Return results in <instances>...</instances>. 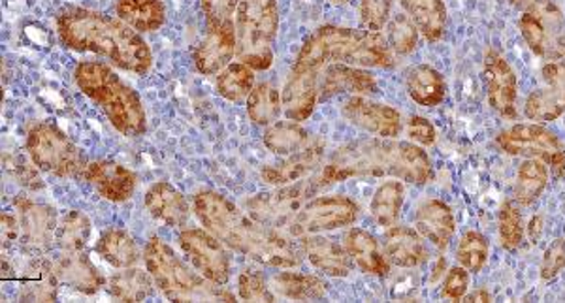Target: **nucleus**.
I'll return each instance as SVG.
<instances>
[{"instance_id":"f257e3e1","label":"nucleus","mask_w":565,"mask_h":303,"mask_svg":"<svg viewBox=\"0 0 565 303\" xmlns=\"http://www.w3.org/2000/svg\"><path fill=\"white\" fill-rule=\"evenodd\" d=\"M353 177H394L426 185L434 177L430 156L417 143L394 138H364L335 149L327 164L313 175L317 188L330 187Z\"/></svg>"},{"instance_id":"f03ea898","label":"nucleus","mask_w":565,"mask_h":303,"mask_svg":"<svg viewBox=\"0 0 565 303\" xmlns=\"http://www.w3.org/2000/svg\"><path fill=\"white\" fill-rule=\"evenodd\" d=\"M194 214L206 230L223 244L258 264L296 268L302 264V246L285 238L279 230L245 215L226 196L215 191H200L194 196Z\"/></svg>"},{"instance_id":"7ed1b4c3","label":"nucleus","mask_w":565,"mask_h":303,"mask_svg":"<svg viewBox=\"0 0 565 303\" xmlns=\"http://www.w3.org/2000/svg\"><path fill=\"white\" fill-rule=\"evenodd\" d=\"M57 29L61 42L68 50L98 53L122 71L146 74L153 63L149 45L140 34L125 21L114 20L106 13L66 8L58 13Z\"/></svg>"},{"instance_id":"20e7f679","label":"nucleus","mask_w":565,"mask_h":303,"mask_svg":"<svg viewBox=\"0 0 565 303\" xmlns=\"http://www.w3.org/2000/svg\"><path fill=\"white\" fill-rule=\"evenodd\" d=\"M334 63L392 68L394 53L383 34L372 33L366 29L356 31L348 26L324 25L306 40L292 71L319 78L322 66Z\"/></svg>"},{"instance_id":"39448f33","label":"nucleus","mask_w":565,"mask_h":303,"mask_svg":"<svg viewBox=\"0 0 565 303\" xmlns=\"http://www.w3.org/2000/svg\"><path fill=\"white\" fill-rule=\"evenodd\" d=\"M74 78L79 90L103 108L109 123L121 134L136 138L146 132V111L140 97L108 65L85 61L77 65Z\"/></svg>"},{"instance_id":"423d86ee","label":"nucleus","mask_w":565,"mask_h":303,"mask_svg":"<svg viewBox=\"0 0 565 303\" xmlns=\"http://www.w3.org/2000/svg\"><path fill=\"white\" fill-rule=\"evenodd\" d=\"M143 260L159 291L170 302H232L231 292L217 289L215 283L202 273L191 270L175 255L174 249L164 244L159 236L149 238Z\"/></svg>"},{"instance_id":"0eeeda50","label":"nucleus","mask_w":565,"mask_h":303,"mask_svg":"<svg viewBox=\"0 0 565 303\" xmlns=\"http://www.w3.org/2000/svg\"><path fill=\"white\" fill-rule=\"evenodd\" d=\"M279 26L277 0H239L236 13L239 61L253 71H268Z\"/></svg>"},{"instance_id":"6e6552de","label":"nucleus","mask_w":565,"mask_h":303,"mask_svg":"<svg viewBox=\"0 0 565 303\" xmlns=\"http://www.w3.org/2000/svg\"><path fill=\"white\" fill-rule=\"evenodd\" d=\"M26 151L31 161L47 174L74 177L84 174L85 156L71 138L50 123L34 125L26 136Z\"/></svg>"},{"instance_id":"1a4fd4ad","label":"nucleus","mask_w":565,"mask_h":303,"mask_svg":"<svg viewBox=\"0 0 565 303\" xmlns=\"http://www.w3.org/2000/svg\"><path fill=\"white\" fill-rule=\"evenodd\" d=\"M316 193H319V188L313 177H309V180L281 185L274 191L255 194L245 202V207L253 219L279 230L285 226L289 228L298 212Z\"/></svg>"},{"instance_id":"9d476101","label":"nucleus","mask_w":565,"mask_h":303,"mask_svg":"<svg viewBox=\"0 0 565 303\" xmlns=\"http://www.w3.org/2000/svg\"><path fill=\"white\" fill-rule=\"evenodd\" d=\"M495 142L505 155L540 159L558 174L565 170L564 142L543 125H514L503 130Z\"/></svg>"},{"instance_id":"9b49d317","label":"nucleus","mask_w":565,"mask_h":303,"mask_svg":"<svg viewBox=\"0 0 565 303\" xmlns=\"http://www.w3.org/2000/svg\"><path fill=\"white\" fill-rule=\"evenodd\" d=\"M359 217V204L348 196H317L313 201L306 202V206L298 212L295 220L290 223L289 232L296 238H303L309 234L330 232L343 226L354 225Z\"/></svg>"},{"instance_id":"f8f14e48","label":"nucleus","mask_w":565,"mask_h":303,"mask_svg":"<svg viewBox=\"0 0 565 303\" xmlns=\"http://www.w3.org/2000/svg\"><path fill=\"white\" fill-rule=\"evenodd\" d=\"M180 246L204 278L215 284L228 283L231 259L217 236L202 228H186L180 234Z\"/></svg>"},{"instance_id":"ddd939ff","label":"nucleus","mask_w":565,"mask_h":303,"mask_svg":"<svg viewBox=\"0 0 565 303\" xmlns=\"http://www.w3.org/2000/svg\"><path fill=\"white\" fill-rule=\"evenodd\" d=\"M521 34L535 55L546 57L564 31V13L553 0H532L519 21Z\"/></svg>"},{"instance_id":"4468645a","label":"nucleus","mask_w":565,"mask_h":303,"mask_svg":"<svg viewBox=\"0 0 565 303\" xmlns=\"http://www.w3.org/2000/svg\"><path fill=\"white\" fill-rule=\"evenodd\" d=\"M15 214L20 219L21 226V246L25 247V251L33 255H44L50 251L57 236V214L55 209L45 204H36V202L18 196L13 201Z\"/></svg>"},{"instance_id":"2eb2a0df","label":"nucleus","mask_w":565,"mask_h":303,"mask_svg":"<svg viewBox=\"0 0 565 303\" xmlns=\"http://www.w3.org/2000/svg\"><path fill=\"white\" fill-rule=\"evenodd\" d=\"M565 111V63H548L541 71V85L527 95L524 113L532 121H556Z\"/></svg>"},{"instance_id":"dca6fc26","label":"nucleus","mask_w":565,"mask_h":303,"mask_svg":"<svg viewBox=\"0 0 565 303\" xmlns=\"http://www.w3.org/2000/svg\"><path fill=\"white\" fill-rule=\"evenodd\" d=\"M482 78L487 87L490 108L500 116L513 119L516 116V97H519V79L503 55L487 52Z\"/></svg>"},{"instance_id":"f3484780","label":"nucleus","mask_w":565,"mask_h":303,"mask_svg":"<svg viewBox=\"0 0 565 303\" xmlns=\"http://www.w3.org/2000/svg\"><path fill=\"white\" fill-rule=\"evenodd\" d=\"M236 52H238L236 21L207 25V34L194 52V65L202 74L212 76L225 71Z\"/></svg>"},{"instance_id":"a211bd4d","label":"nucleus","mask_w":565,"mask_h":303,"mask_svg":"<svg viewBox=\"0 0 565 303\" xmlns=\"http://www.w3.org/2000/svg\"><path fill=\"white\" fill-rule=\"evenodd\" d=\"M343 116L348 117L354 127L380 138H396L404 130V121L398 110L359 95L343 104Z\"/></svg>"},{"instance_id":"6ab92c4d","label":"nucleus","mask_w":565,"mask_h":303,"mask_svg":"<svg viewBox=\"0 0 565 303\" xmlns=\"http://www.w3.org/2000/svg\"><path fill=\"white\" fill-rule=\"evenodd\" d=\"M82 177L109 202L129 201L135 194V172L116 161L90 162L85 166Z\"/></svg>"},{"instance_id":"aec40b11","label":"nucleus","mask_w":565,"mask_h":303,"mask_svg":"<svg viewBox=\"0 0 565 303\" xmlns=\"http://www.w3.org/2000/svg\"><path fill=\"white\" fill-rule=\"evenodd\" d=\"M322 159H324V145L321 142L309 143L308 148L292 153L285 161L264 166L260 175L268 185L281 187V185L306 180L309 174L317 172L321 169Z\"/></svg>"},{"instance_id":"412c9836","label":"nucleus","mask_w":565,"mask_h":303,"mask_svg":"<svg viewBox=\"0 0 565 303\" xmlns=\"http://www.w3.org/2000/svg\"><path fill=\"white\" fill-rule=\"evenodd\" d=\"M302 249L313 268L328 278H348L353 270L351 255L335 239L309 234L302 238Z\"/></svg>"},{"instance_id":"4be33fe9","label":"nucleus","mask_w":565,"mask_h":303,"mask_svg":"<svg viewBox=\"0 0 565 303\" xmlns=\"http://www.w3.org/2000/svg\"><path fill=\"white\" fill-rule=\"evenodd\" d=\"M52 262L58 281L76 289L77 292L95 294L104 286L103 273L90 262L85 251H61L57 259H53Z\"/></svg>"},{"instance_id":"5701e85b","label":"nucleus","mask_w":565,"mask_h":303,"mask_svg":"<svg viewBox=\"0 0 565 303\" xmlns=\"http://www.w3.org/2000/svg\"><path fill=\"white\" fill-rule=\"evenodd\" d=\"M377 90H380L377 79L373 78L370 72L334 63V65H328L321 90H319V98L328 100L338 95H345V93L364 97V95H375Z\"/></svg>"},{"instance_id":"b1692460","label":"nucleus","mask_w":565,"mask_h":303,"mask_svg":"<svg viewBox=\"0 0 565 303\" xmlns=\"http://www.w3.org/2000/svg\"><path fill=\"white\" fill-rule=\"evenodd\" d=\"M143 204L153 219L168 226H185L191 217L185 196L167 181H159L149 187Z\"/></svg>"},{"instance_id":"393cba45","label":"nucleus","mask_w":565,"mask_h":303,"mask_svg":"<svg viewBox=\"0 0 565 303\" xmlns=\"http://www.w3.org/2000/svg\"><path fill=\"white\" fill-rule=\"evenodd\" d=\"M417 232L437 249H447L452 241L457 225L450 207L441 201H426L415 215Z\"/></svg>"},{"instance_id":"a878e982","label":"nucleus","mask_w":565,"mask_h":303,"mask_svg":"<svg viewBox=\"0 0 565 303\" xmlns=\"http://www.w3.org/2000/svg\"><path fill=\"white\" fill-rule=\"evenodd\" d=\"M319 78L302 72L290 71L289 79L282 89V111L290 121H306L316 110L319 98Z\"/></svg>"},{"instance_id":"bb28decb","label":"nucleus","mask_w":565,"mask_h":303,"mask_svg":"<svg viewBox=\"0 0 565 303\" xmlns=\"http://www.w3.org/2000/svg\"><path fill=\"white\" fill-rule=\"evenodd\" d=\"M383 249L388 262L398 268H417L428 259L423 236L409 226H391L383 238Z\"/></svg>"},{"instance_id":"cd10ccee","label":"nucleus","mask_w":565,"mask_h":303,"mask_svg":"<svg viewBox=\"0 0 565 303\" xmlns=\"http://www.w3.org/2000/svg\"><path fill=\"white\" fill-rule=\"evenodd\" d=\"M345 249L354 264L367 275H375V278L388 275L391 262L386 259L385 249L381 247L373 234L362 228H351L345 236Z\"/></svg>"},{"instance_id":"c85d7f7f","label":"nucleus","mask_w":565,"mask_h":303,"mask_svg":"<svg viewBox=\"0 0 565 303\" xmlns=\"http://www.w3.org/2000/svg\"><path fill=\"white\" fill-rule=\"evenodd\" d=\"M61 283L53 270L52 260L39 255L21 271V300L25 302H53L57 297V284Z\"/></svg>"},{"instance_id":"c756f323","label":"nucleus","mask_w":565,"mask_h":303,"mask_svg":"<svg viewBox=\"0 0 565 303\" xmlns=\"http://www.w3.org/2000/svg\"><path fill=\"white\" fill-rule=\"evenodd\" d=\"M405 87L415 102L428 108L444 102L447 97V82L436 68L428 65L409 68L405 74Z\"/></svg>"},{"instance_id":"7c9ffc66","label":"nucleus","mask_w":565,"mask_h":303,"mask_svg":"<svg viewBox=\"0 0 565 303\" xmlns=\"http://www.w3.org/2000/svg\"><path fill=\"white\" fill-rule=\"evenodd\" d=\"M405 13L428 42L441 40L447 29V8L444 0H399Z\"/></svg>"},{"instance_id":"2f4dec72","label":"nucleus","mask_w":565,"mask_h":303,"mask_svg":"<svg viewBox=\"0 0 565 303\" xmlns=\"http://www.w3.org/2000/svg\"><path fill=\"white\" fill-rule=\"evenodd\" d=\"M97 252L108 264L119 270L132 268L141 259L140 247L135 238L119 228H109L100 236L97 244Z\"/></svg>"},{"instance_id":"473e14b6","label":"nucleus","mask_w":565,"mask_h":303,"mask_svg":"<svg viewBox=\"0 0 565 303\" xmlns=\"http://www.w3.org/2000/svg\"><path fill=\"white\" fill-rule=\"evenodd\" d=\"M117 15L127 25L140 33H151L167 20V10L161 0H119Z\"/></svg>"},{"instance_id":"72a5a7b5","label":"nucleus","mask_w":565,"mask_h":303,"mask_svg":"<svg viewBox=\"0 0 565 303\" xmlns=\"http://www.w3.org/2000/svg\"><path fill=\"white\" fill-rule=\"evenodd\" d=\"M153 278L149 271L138 270V268H125L116 275H111L108 281V292L111 296L121 300V302H143L154 294Z\"/></svg>"},{"instance_id":"f704fd0d","label":"nucleus","mask_w":565,"mask_h":303,"mask_svg":"<svg viewBox=\"0 0 565 303\" xmlns=\"http://www.w3.org/2000/svg\"><path fill=\"white\" fill-rule=\"evenodd\" d=\"M271 284L277 294L289 300H321L327 296L328 284L324 279L309 273H295V271H281L271 279Z\"/></svg>"},{"instance_id":"c9c22d12","label":"nucleus","mask_w":565,"mask_h":303,"mask_svg":"<svg viewBox=\"0 0 565 303\" xmlns=\"http://www.w3.org/2000/svg\"><path fill=\"white\" fill-rule=\"evenodd\" d=\"M404 181L392 177V180L381 183L373 194L372 206H370L375 223L385 228L396 225L402 215V207H404Z\"/></svg>"},{"instance_id":"e433bc0d","label":"nucleus","mask_w":565,"mask_h":303,"mask_svg":"<svg viewBox=\"0 0 565 303\" xmlns=\"http://www.w3.org/2000/svg\"><path fill=\"white\" fill-rule=\"evenodd\" d=\"M264 145L270 149L274 155L289 156L302 151L311 143L308 130L298 121H279L270 125L263 136Z\"/></svg>"},{"instance_id":"4c0bfd02","label":"nucleus","mask_w":565,"mask_h":303,"mask_svg":"<svg viewBox=\"0 0 565 303\" xmlns=\"http://www.w3.org/2000/svg\"><path fill=\"white\" fill-rule=\"evenodd\" d=\"M548 185V166L540 159H526L516 174L514 198L522 206H530L540 201L541 194Z\"/></svg>"},{"instance_id":"58836bf2","label":"nucleus","mask_w":565,"mask_h":303,"mask_svg":"<svg viewBox=\"0 0 565 303\" xmlns=\"http://www.w3.org/2000/svg\"><path fill=\"white\" fill-rule=\"evenodd\" d=\"M282 111L281 93L270 84H258L247 97V116L260 127L274 125Z\"/></svg>"},{"instance_id":"ea45409f","label":"nucleus","mask_w":565,"mask_h":303,"mask_svg":"<svg viewBox=\"0 0 565 303\" xmlns=\"http://www.w3.org/2000/svg\"><path fill=\"white\" fill-rule=\"evenodd\" d=\"M90 238V220L82 212H68L58 220L57 244L61 251H85Z\"/></svg>"},{"instance_id":"a19ab883","label":"nucleus","mask_w":565,"mask_h":303,"mask_svg":"<svg viewBox=\"0 0 565 303\" xmlns=\"http://www.w3.org/2000/svg\"><path fill=\"white\" fill-rule=\"evenodd\" d=\"M255 89V74L245 63H231L225 71L218 72L217 93L232 102L249 97Z\"/></svg>"},{"instance_id":"79ce46f5","label":"nucleus","mask_w":565,"mask_h":303,"mask_svg":"<svg viewBox=\"0 0 565 303\" xmlns=\"http://www.w3.org/2000/svg\"><path fill=\"white\" fill-rule=\"evenodd\" d=\"M490 246L489 239L481 232L469 230L463 234L457 249L458 264L463 266L469 273H479L489 260Z\"/></svg>"},{"instance_id":"37998d69","label":"nucleus","mask_w":565,"mask_h":303,"mask_svg":"<svg viewBox=\"0 0 565 303\" xmlns=\"http://www.w3.org/2000/svg\"><path fill=\"white\" fill-rule=\"evenodd\" d=\"M418 29L409 15L398 13L386 23V42L391 45L392 52L398 55H409L417 50Z\"/></svg>"},{"instance_id":"c03bdc74","label":"nucleus","mask_w":565,"mask_h":303,"mask_svg":"<svg viewBox=\"0 0 565 303\" xmlns=\"http://www.w3.org/2000/svg\"><path fill=\"white\" fill-rule=\"evenodd\" d=\"M500 241L501 246L513 251L521 246L524 238V225H522V215L519 207L513 202H505L500 209Z\"/></svg>"},{"instance_id":"a18cd8bd","label":"nucleus","mask_w":565,"mask_h":303,"mask_svg":"<svg viewBox=\"0 0 565 303\" xmlns=\"http://www.w3.org/2000/svg\"><path fill=\"white\" fill-rule=\"evenodd\" d=\"M396 0H360V23L372 33H380L381 29L391 21L392 8Z\"/></svg>"},{"instance_id":"49530a36","label":"nucleus","mask_w":565,"mask_h":303,"mask_svg":"<svg viewBox=\"0 0 565 303\" xmlns=\"http://www.w3.org/2000/svg\"><path fill=\"white\" fill-rule=\"evenodd\" d=\"M239 297L245 302H274L276 296L266 284V279L255 270L242 271L238 279Z\"/></svg>"},{"instance_id":"de8ad7c7","label":"nucleus","mask_w":565,"mask_h":303,"mask_svg":"<svg viewBox=\"0 0 565 303\" xmlns=\"http://www.w3.org/2000/svg\"><path fill=\"white\" fill-rule=\"evenodd\" d=\"M239 0H200V8L206 15L207 25H218L234 21L238 13Z\"/></svg>"},{"instance_id":"09e8293b","label":"nucleus","mask_w":565,"mask_h":303,"mask_svg":"<svg viewBox=\"0 0 565 303\" xmlns=\"http://www.w3.org/2000/svg\"><path fill=\"white\" fill-rule=\"evenodd\" d=\"M565 268V239H556L546 247L541 262V278L545 281L556 278Z\"/></svg>"},{"instance_id":"8fccbe9b","label":"nucleus","mask_w":565,"mask_h":303,"mask_svg":"<svg viewBox=\"0 0 565 303\" xmlns=\"http://www.w3.org/2000/svg\"><path fill=\"white\" fill-rule=\"evenodd\" d=\"M469 291V271L463 268V266H455V268H450L449 273H447V278L444 281V291H441V296L447 297V300H452V302H457V300H463L466 294Z\"/></svg>"},{"instance_id":"3c124183","label":"nucleus","mask_w":565,"mask_h":303,"mask_svg":"<svg viewBox=\"0 0 565 303\" xmlns=\"http://www.w3.org/2000/svg\"><path fill=\"white\" fill-rule=\"evenodd\" d=\"M407 136L418 145H434L436 143V129L424 117H412L407 121Z\"/></svg>"},{"instance_id":"603ef678","label":"nucleus","mask_w":565,"mask_h":303,"mask_svg":"<svg viewBox=\"0 0 565 303\" xmlns=\"http://www.w3.org/2000/svg\"><path fill=\"white\" fill-rule=\"evenodd\" d=\"M36 164L33 161L29 162L25 159L18 156L12 164V174L15 175V180L20 181L21 185H25L29 188H42L44 183L40 180L36 174Z\"/></svg>"},{"instance_id":"864d4df0","label":"nucleus","mask_w":565,"mask_h":303,"mask_svg":"<svg viewBox=\"0 0 565 303\" xmlns=\"http://www.w3.org/2000/svg\"><path fill=\"white\" fill-rule=\"evenodd\" d=\"M21 238V226L18 214H2V246L10 247L13 241H20Z\"/></svg>"},{"instance_id":"5fc2aeb1","label":"nucleus","mask_w":565,"mask_h":303,"mask_svg":"<svg viewBox=\"0 0 565 303\" xmlns=\"http://www.w3.org/2000/svg\"><path fill=\"white\" fill-rule=\"evenodd\" d=\"M466 300L468 302H476V300H479V302H490V294L487 291H477L471 296H466Z\"/></svg>"},{"instance_id":"6e6d98bb","label":"nucleus","mask_w":565,"mask_h":303,"mask_svg":"<svg viewBox=\"0 0 565 303\" xmlns=\"http://www.w3.org/2000/svg\"><path fill=\"white\" fill-rule=\"evenodd\" d=\"M513 7H527L532 0H509Z\"/></svg>"},{"instance_id":"4d7b16f0","label":"nucleus","mask_w":565,"mask_h":303,"mask_svg":"<svg viewBox=\"0 0 565 303\" xmlns=\"http://www.w3.org/2000/svg\"><path fill=\"white\" fill-rule=\"evenodd\" d=\"M332 4H335V7H340V4H348L349 0H330Z\"/></svg>"}]
</instances>
